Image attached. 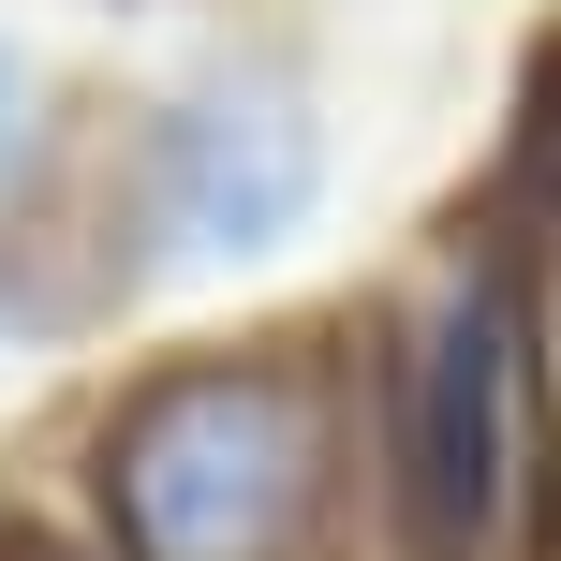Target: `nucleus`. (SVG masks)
<instances>
[{
    "instance_id": "nucleus-3",
    "label": "nucleus",
    "mask_w": 561,
    "mask_h": 561,
    "mask_svg": "<svg viewBox=\"0 0 561 561\" xmlns=\"http://www.w3.org/2000/svg\"><path fill=\"white\" fill-rule=\"evenodd\" d=\"M0 561H75V547H0Z\"/></svg>"
},
{
    "instance_id": "nucleus-1",
    "label": "nucleus",
    "mask_w": 561,
    "mask_h": 561,
    "mask_svg": "<svg viewBox=\"0 0 561 561\" xmlns=\"http://www.w3.org/2000/svg\"><path fill=\"white\" fill-rule=\"evenodd\" d=\"M385 473L414 561H547V325H533V252L503 222L458 237L399 296V385H385Z\"/></svg>"
},
{
    "instance_id": "nucleus-2",
    "label": "nucleus",
    "mask_w": 561,
    "mask_h": 561,
    "mask_svg": "<svg viewBox=\"0 0 561 561\" xmlns=\"http://www.w3.org/2000/svg\"><path fill=\"white\" fill-rule=\"evenodd\" d=\"M118 561H310L325 533V385L280 355H193L104 428Z\"/></svg>"
}]
</instances>
